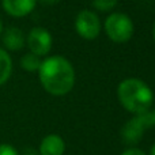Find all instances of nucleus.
I'll return each instance as SVG.
<instances>
[{
	"label": "nucleus",
	"mask_w": 155,
	"mask_h": 155,
	"mask_svg": "<svg viewBox=\"0 0 155 155\" xmlns=\"http://www.w3.org/2000/svg\"><path fill=\"white\" fill-rule=\"evenodd\" d=\"M11 72H12V60L4 49L0 48V86L10 79Z\"/></svg>",
	"instance_id": "9d476101"
},
{
	"label": "nucleus",
	"mask_w": 155,
	"mask_h": 155,
	"mask_svg": "<svg viewBox=\"0 0 155 155\" xmlns=\"http://www.w3.org/2000/svg\"><path fill=\"white\" fill-rule=\"evenodd\" d=\"M3 33V23H2V19H0V34Z\"/></svg>",
	"instance_id": "6ab92c4d"
},
{
	"label": "nucleus",
	"mask_w": 155,
	"mask_h": 155,
	"mask_svg": "<svg viewBox=\"0 0 155 155\" xmlns=\"http://www.w3.org/2000/svg\"><path fill=\"white\" fill-rule=\"evenodd\" d=\"M40 82L45 91L56 97L68 94L75 84V71L65 57L51 56L41 63Z\"/></svg>",
	"instance_id": "f257e3e1"
},
{
	"label": "nucleus",
	"mask_w": 155,
	"mask_h": 155,
	"mask_svg": "<svg viewBox=\"0 0 155 155\" xmlns=\"http://www.w3.org/2000/svg\"><path fill=\"white\" fill-rule=\"evenodd\" d=\"M148 117H150V123H151V125H155V107L153 110H148Z\"/></svg>",
	"instance_id": "dca6fc26"
},
{
	"label": "nucleus",
	"mask_w": 155,
	"mask_h": 155,
	"mask_svg": "<svg viewBox=\"0 0 155 155\" xmlns=\"http://www.w3.org/2000/svg\"><path fill=\"white\" fill-rule=\"evenodd\" d=\"M101 21L98 15L90 10H83L75 19L76 33L84 40H95L101 33Z\"/></svg>",
	"instance_id": "39448f33"
},
{
	"label": "nucleus",
	"mask_w": 155,
	"mask_h": 155,
	"mask_svg": "<svg viewBox=\"0 0 155 155\" xmlns=\"http://www.w3.org/2000/svg\"><path fill=\"white\" fill-rule=\"evenodd\" d=\"M60 2H61V0H40V3L44 5H54Z\"/></svg>",
	"instance_id": "2eb2a0df"
},
{
	"label": "nucleus",
	"mask_w": 155,
	"mask_h": 155,
	"mask_svg": "<svg viewBox=\"0 0 155 155\" xmlns=\"http://www.w3.org/2000/svg\"><path fill=\"white\" fill-rule=\"evenodd\" d=\"M23 155H38V153L35 150H33V148H26Z\"/></svg>",
	"instance_id": "f3484780"
},
{
	"label": "nucleus",
	"mask_w": 155,
	"mask_h": 155,
	"mask_svg": "<svg viewBox=\"0 0 155 155\" xmlns=\"http://www.w3.org/2000/svg\"><path fill=\"white\" fill-rule=\"evenodd\" d=\"M41 59L40 56L34 53H26L23 57L21 59V67L23 68L25 71H29V72H34V71H38L41 67Z\"/></svg>",
	"instance_id": "9b49d317"
},
{
	"label": "nucleus",
	"mask_w": 155,
	"mask_h": 155,
	"mask_svg": "<svg viewBox=\"0 0 155 155\" xmlns=\"http://www.w3.org/2000/svg\"><path fill=\"white\" fill-rule=\"evenodd\" d=\"M150 117L148 113H143V114H136L132 117L125 125L121 129V137L123 142L128 146H135L142 140L143 134H144L146 128H150Z\"/></svg>",
	"instance_id": "20e7f679"
},
{
	"label": "nucleus",
	"mask_w": 155,
	"mask_h": 155,
	"mask_svg": "<svg viewBox=\"0 0 155 155\" xmlns=\"http://www.w3.org/2000/svg\"><path fill=\"white\" fill-rule=\"evenodd\" d=\"M117 95L121 105L135 116L147 113L154 102V94L150 86L137 78H128L120 82Z\"/></svg>",
	"instance_id": "f03ea898"
},
{
	"label": "nucleus",
	"mask_w": 155,
	"mask_h": 155,
	"mask_svg": "<svg viewBox=\"0 0 155 155\" xmlns=\"http://www.w3.org/2000/svg\"><path fill=\"white\" fill-rule=\"evenodd\" d=\"M93 7L98 11H112L117 4V0H93Z\"/></svg>",
	"instance_id": "f8f14e48"
},
{
	"label": "nucleus",
	"mask_w": 155,
	"mask_h": 155,
	"mask_svg": "<svg viewBox=\"0 0 155 155\" xmlns=\"http://www.w3.org/2000/svg\"><path fill=\"white\" fill-rule=\"evenodd\" d=\"M65 151V143L59 135H48L40 144V155H63Z\"/></svg>",
	"instance_id": "6e6552de"
},
{
	"label": "nucleus",
	"mask_w": 155,
	"mask_h": 155,
	"mask_svg": "<svg viewBox=\"0 0 155 155\" xmlns=\"http://www.w3.org/2000/svg\"><path fill=\"white\" fill-rule=\"evenodd\" d=\"M27 46L37 56H46L52 49V35L44 27H33L27 35Z\"/></svg>",
	"instance_id": "423d86ee"
},
{
	"label": "nucleus",
	"mask_w": 155,
	"mask_h": 155,
	"mask_svg": "<svg viewBox=\"0 0 155 155\" xmlns=\"http://www.w3.org/2000/svg\"><path fill=\"white\" fill-rule=\"evenodd\" d=\"M121 155H146L144 151H142L140 148H136V147H131L128 150H125Z\"/></svg>",
	"instance_id": "4468645a"
},
{
	"label": "nucleus",
	"mask_w": 155,
	"mask_h": 155,
	"mask_svg": "<svg viewBox=\"0 0 155 155\" xmlns=\"http://www.w3.org/2000/svg\"><path fill=\"white\" fill-rule=\"evenodd\" d=\"M153 37H154V40H155V23H154V27H153Z\"/></svg>",
	"instance_id": "aec40b11"
},
{
	"label": "nucleus",
	"mask_w": 155,
	"mask_h": 155,
	"mask_svg": "<svg viewBox=\"0 0 155 155\" xmlns=\"http://www.w3.org/2000/svg\"><path fill=\"white\" fill-rule=\"evenodd\" d=\"M151 155H155V144L153 146V148H151Z\"/></svg>",
	"instance_id": "a211bd4d"
},
{
	"label": "nucleus",
	"mask_w": 155,
	"mask_h": 155,
	"mask_svg": "<svg viewBox=\"0 0 155 155\" xmlns=\"http://www.w3.org/2000/svg\"><path fill=\"white\" fill-rule=\"evenodd\" d=\"M4 11L14 18H23L35 8L37 0H2Z\"/></svg>",
	"instance_id": "0eeeda50"
},
{
	"label": "nucleus",
	"mask_w": 155,
	"mask_h": 155,
	"mask_svg": "<svg viewBox=\"0 0 155 155\" xmlns=\"http://www.w3.org/2000/svg\"><path fill=\"white\" fill-rule=\"evenodd\" d=\"M0 155H19V153L11 144L2 143L0 144Z\"/></svg>",
	"instance_id": "ddd939ff"
},
{
	"label": "nucleus",
	"mask_w": 155,
	"mask_h": 155,
	"mask_svg": "<svg viewBox=\"0 0 155 155\" xmlns=\"http://www.w3.org/2000/svg\"><path fill=\"white\" fill-rule=\"evenodd\" d=\"M26 38L21 29L18 27H8L3 33V44L10 51H21L25 46Z\"/></svg>",
	"instance_id": "1a4fd4ad"
},
{
	"label": "nucleus",
	"mask_w": 155,
	"mask_h": 155,
	"mask_svg": "<svg viewBox=\"0 0 155 155\" xmlns=\"http://www.w3.org/2000/svg\"><path fill=\"white\" fill-rule=\"evenodd\" d=\"M134 23L131 18L123 12H113L105 21V31L116 44H124L134 35Z\"/></svg>",
	"instance_id": "7ed1b4c3"
}]
</instances>
